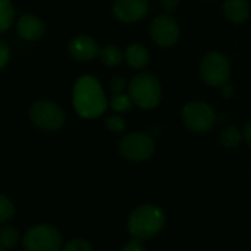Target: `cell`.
<instances>
[{"label":"cell","instance_id":"cell-1","mask_svg":"<svg viewBox=\"0 0 251 251\" xmlns=\"http://www.w3.org/2000/svg\"><path fill=\"white\" fill-rule=\"evenodd\" d=\"M73 103L75 112L83 118H96L102 115L108 105L100 83L92 75H83L75 81Z\"/></svg>","mask_w":251,"mask_h":251},{"label":"cell","instance_id":"cell-2","mask_svg":"<svg viewBox=\"0 0 251 251\" xmlns=\"http://www.w3.org/2000/svg\"><path fill=\"white\" fill-rule=\"evenodd\" d=\"M166 223L163 210L152 204L138 207L129 217V232L138 239H150L161 232Z\"/></svg>","mask_w":251,"mask_h":251},{"label":"cell","instance_id":"cell-3","mask_svg":"<svg viewBox=\"0 0 251 251\" xmlns=\"http://www.w3.org/2000/svg\"><path fill=\"white\" fill-rule=\"evenodd\" d=\"M129 95L139 108L152 109L161 100V84L154 74L141 73L132 78Z\"/></svg>","mask_w":251,"mask_h":251},{"label":"cell","instance_id":"cell-4","mask_svg":"<svg viewBox=\"0 0 251 251\" xmlns=\"http://www.w3.org/2000/svg\"><path fill=\"white\" fill-rule=\"evenodd\" d=\"M23 245L25 251H59L62 236L50 225H36L24 233Z\"/></svg>","mask_w":251,"mask_h":251},{"label":"cell","instance_id":"cell-5","mask_svg":"<svg viewBox=\"0 0 251 251\" xmlns=\"http://www.w3.org/2000/svg\"><path fill=\"white\" fill-rule=\"evenodd\" d=\"M30 120L37 129L45 132L59 130L65 123V114L59 105L50 100H39L30 109Z\"/></svg>","mask_w":251,"mask_h":251},{"label":"cell","instance_id":"cell-6","mask_svg":"<svg viewBox=\"0 0 251 251\" xmlns=\"http://www.w3.org/2000/svg\"><path fill=\"white\" fill-rule=\"evenodd\" d=\"M182 118L189 130L197 133H205L213 127L216 115L208 103L195 100L185 105L182 111Z\"/></svg>","mask_w":251,"mask_h":251},{"label":"cell","instance_id":"cell-7","mask_svg":"<svg viewBox=\"0 0 251 251\" xmlns=\"http://www.w3.org/2000/svg\"><path fill=\"white\" fill-rule=\"evenodd\" d=\"M201 77L207 84L222 87L230 77L229 59L219 52L207 53L201 61Z\"/></svg>","mask_w":251,"mask_h":251},{"label":"cell","instance_id":"cell-8","mask_svg":"<svg viewBox=\"0 0 251 251\" xmlns=\"http://www.w3.org/2000/svg\"><path fill=\"white\" fill-rule=\"evenodd\" d=\"M120 154L130 161H145L154 152V141L150 135L135 132L120 141Z\"/></svg>","mask_w":251,"mask_h":251},{"label":"cell","instance_id":"cell-9","mask_svg":"<svg viewBox=\"0 0 251 251\" xmlns=\"http://www.w3.org/2000/svg\"><path fill=\"white\" fill-rule=\"evenodd\" d=\"M151 36L161 48H170L177 43L180 36L179 24L167 14L158 15L151 24Z\"/></svg>","mask_w":251,"mask_h":251},{"label":"cell","instance_id":"cell-10","mask_svg":"<svg viewBox=\"0 0 251 251\" xmlns=\"http://www.w3.org/2000/svg\"><path fill=\"white\" fill-rule=\"evenodd\" d=\"M115 18L123 23H136L148 14L147 0H115L112 5Z\"/></svg>","mask_w":251,"mask_h":251},{"label":"cell","instance_id":"cell-11","mask_svg":"<svg viewBox=\"0 0 251 251\" xmlns=\"http://www.w3.org/2000/svg\"><path fill=\"white\" fill-rule=\"evenodd\" d=\"M68 52L73 59L78 62H87L96 58L100 52L99 45L89 36H77L68 45Z\"/></svg>","mask_w":251,"mask_h":251},{"label":"cell","instance_id":"cell-12","mask_svg":"<svg viewBox=\"0 0 251 251\" xmlns=\"http://www.w3.org/2000/svg\"><path fill=\"white\" fill-rule=\"evenodd\" d=\"M17 31L24 40L36 42L45 34V24L40 18L31 14H25L17 21Z\"/></svg>","mask_w":251,"mask_h":251},{"label":"cell","instance_id":"cell-13","mask_svg":"<svg viewBox=\"0 0 251 251\" xmlns=\"http://www.w3.org/2000/svg\"><path fill=\"white\" fill-rule=\"evenodd\" d=\"M225 17L235 24H241L250 17V5L247 0H226L223 5Z\"/></svg>","mask_w":251,"mask_h":251},{"label":"cell","instance_id":"cell-14","mask_svg":"<svg viewBox=\"0 0 251 251\" xmlns=\"http://www.w3.org/2000/svg\"><path fill=\"white\" fill-rule=\"evenodd\" d=\"M126 61L132 68L141 70L144 67L148 65L150 62V53L148 50L142 46V45H130L127 49H126Z\"/></svg>","mask_w":251,"mask_h":251},{"label":"cell","instance_id":"cell-15","mask_svg":"<svg viewBox=\"0 0 251 251\" xmlns=\"http://www.w3.org/2000/svg\"><path fill=\"white\" fill-rule=\"evenodd\" d=\"M15 20V9L11 0H0V34L8 31Z\"/></svg>","mask_w":251,"mask_h":251},{"label":"cell","instance_id":"cell-16","mask_svg":"<svg viewBox=\"0 0 251 251\" xmlns=\"http://www.w3.org/2000/svg\"><path fill=\"white\" fill-rule=\"evenodd\" d=\"M99 58H100L103 65H106V67H117L121 62L123 55H121V50L115 45H106L103 49H100Z\"/></svg>","mask_w":251,"mask_h":251},{"label":"cell","instance_id":"cell-17","mask_svg":"<svg viewBox=\"0 0 251 251\" xmlns=\"http://www.w3.org/2000/svg\"><path fill=\"white\" fill-rule=\"evenodd\" d=\"M20 241V232L11 226V225H3L0 227V245L6 250L14 248Z\"/></svg>","mask_w":251,"mask_h":251},{"label":"cell","instance_id":"cell-18","mask_svg":"<svg viewBox=\"0 0 251 251\" xmlns=\"http://www.w3.org/2000/svg\"><path fill=\"white\" fill-rule=\"evenodd\" d=\"M15 214V205L14 202L6 197L0 194V223H8Z\"/></svg>","mask_w":251,"mask_h":251},{"label":"cell","instance_id":"cell-19","mask_svg":"<svg viewBox=\"0 0 251 251\" xmlns=\"http://www.w3.org/2000/svg\"><path fill=\"white\" fill-rule=\"evenodd\" d=\"M239 141H241V135L238 132L236 127H233V126H229V127H226L222 135H220V142L222 145L227 147V148H233V147H238L239 145Z\"/></svg>","mask_w":251,"mask_h":251},{"label":"cell","instance_id":"cell-20","mask_svg":"<svg viewBox=\"0 0 251 251\" xmlns=\"http://www.w3.org/2000/svg\"><path fill=\"white\" fill-rule=\"evenodd\" d=\"M132 102H133V100H132L130 95L117 93V95H114V96H112V99H111V108H112V109H115V111L123 112V111L130 109Z\"/></svg>","mask_w":251,"mask_h":251},{"label":"cell","instance_id":"cell-21","mask_svg":"<svg viewBox=\"0 0 251 251\" xmlns=\"http://www.w3.org/2000/svg\"><path fill=\"white\" fill-rule=\"evenodd\" d=\"M62 251H92V247L86 239L75 238V239H71L70 242H67Z\"/></svg>","mask_w":251,"mask_h":251},{"label":"cell","instance_id":"cell-22","mask_svg":"<svg viewBox=\"0 0 251 251\" xmlns=\"http://www.w3.org/2000/svg\"><path fill=\"white\" fill-rule=\"evenodd\" d=\"M105 124L106 127L112 132V133H121L124 132L126 129V123L121 117H117V115H111L105 120Z\"/></svg>","mask_w":251,"mask_h":251},{"label":"cell","instance_id":"cell-23","mask_svg":"<svg viewBox=\"0 0 251 251\" xmlns=\"http://www.w3.org/2000/svg\"><path fill=\"white\" fill-rule=\"evenodd\" d=\"M11 59V49L9 46L0 40V71H2Z\"/></svg>","mask_w":251,"mask_h":251},{"label":"cell","instance_id":"cell-24","mask_svg":"<svg viewBox=\"0 0 251 251\" xmlns=\"http://www.w3.org/2000/svg\"><path fill=\"white\" fill-rule=\"evenodd\" d=\"M121 251H145V247L141 242V239L136 238V239H132V241H129L127 244H126Z\"/></svg>","mask_w":251,"mask_h":251},{"label":"cell","instance_id":"cell-25","mask_svg":"<svg viewBox=\"0 0 251 251\" xmlns=\"http://www.w3.org/2000/svg\"><path fill=\"white\" fill-rule=\"evenodd\" d=\"M124 84H126L124 78H123V77H120V75H115V77L111 80V90H112V93H114V95L121 93V90H123Z\"/></svg>","mask_w":251,"mask_h":251},{"label":"cell","instance_id":"cell-26","mask_svg":"<svg viewBox=\"0 0 251 251\" xmlns=\"http://www.w3.org/2000/svg\"><path fill=\"white\" fill-rule=\"evenodd\" d=\"M161 6L167 12H175L179 6V0H161Z\"/></svg>","mask_w":251,"mask_h":251},{"label":"cell","instance_id":"cell-27","mask_svg":"<svg viewBox=\"0 0 251 251\" xmlns=\"http://www.w3.org/2000/svg\"><path fill=\"white\" fill-rule=\"evenodd\" d=\"M233 92H235V89H233L230 84H227V83H226V84H223V86H222V93H223V96H225V98H230V96L233 95Z\"/></svg>","mask_w":251,"mask_h":251},{"label":"cell","instance_id":"cell-28","mask_svg":"<svg viewBox=\"0 0 251 251\" xmlns=\"http://www.w3.org/2000/svg\"><path fill=\"white\" fill-rule=\"evenodd\" d=\"M244 139H245V142L251 147V121L245 126V130H244Z\"/></svg>","mask_w":251,"mask_h":251},{"label":"cell","instance_id":"cell-29","mask_svg":"<svg viewBox=\"0 0 251 251\" xmlns=\"http://www.w3.org/2000/svg\"><path fill=\"white\" fill-rule=\"evenodd\" d=\"M0 251H6V248H3L2 245H0Z\"/></svg>","mask_w":251,"mask_h":251}]
</instances>
